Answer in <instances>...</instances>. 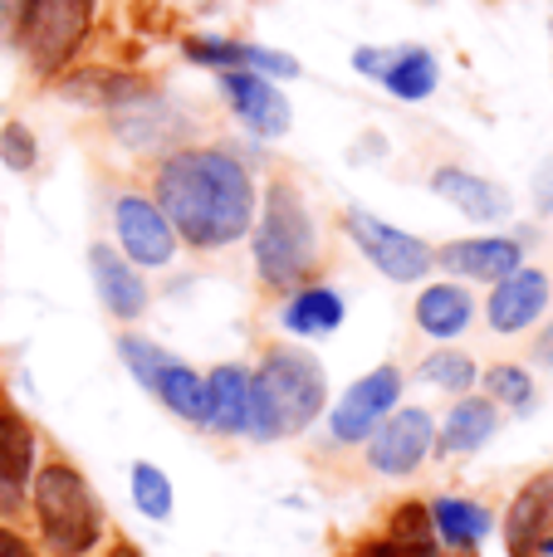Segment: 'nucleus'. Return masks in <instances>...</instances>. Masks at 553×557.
<instances>
[{
    "mask_svg": "<svg viewBox=\"0 0 553 557\" xmlns=\"http://www.w3.org/2000/svg\"><path fill=\"white\" fill-rule=\"evenodd\" d=\"M157 211L192 245H231L250 231L255 186L225 152H182L157 172Z\"/></svg>",
    "mask_w": 553,
    "mask_h": 557,
    "instance_id": "obj_1",
    "label": "nucleus"
},
{
    "mask_svg": "<svg viewBox=\"0 0 553 557\" xmlns=\"http://www.w3.org/2000/svg\"><path fill=\"white\" fill-rule=\"evenodd\" d=\"M323 406V367L299 347H274L265 367L250 376V431L274 441L294 435Z\"/></svg>",
    "mask_w": 553,
    "mask_h": 557,
    "instance_id": "obj_2",
    "label": "nucleus"
},
{
    "mask_svg": "<svg viewBox=\"0 0 553 557\" xmlns=\"http://www.w3.org/2000/svg\"><path fill=\"white\" fill-rule=\"evenodd\" d=\"M35 513H39V529H45V543L64 557L88 553L98 543V529H103L94 490H88L84 474H74L69 465H45V470H39Z\"/></svg>",
    "mask_w": 553,
    "mask_h": 557,
    "instance_id": "obj_3",
    "label": "nucleus"
},
{
    "mask_svg": "<svg viewBox=\"0 0 553 557\" xmlns=\"http://www.w3.org/2000/svg\"><path fill=\"white\" fill-rule=\"evenodd\" d=\"M255 264L274 288L299 284L314 270V225L294 186H274L265 201V221L255 231Z\"/></svg>",
    "mask_w": 553,
    "mask_h": 557,
    "instance_id": "obj_4",
    "label": "nucleus"
},
{
    "mask_svg": "<svg viewBox=\"0 0 553 557\" xmlns=\"http://www.w3.org/2000/svg\"><path fill=\"white\" fill-rule=\"evenodd\" d=\"M94 15V0H25L20 10V29H25V49L35 59V69H59L69 64V54L78 49Z\"/></svg>",
    "mask_w": 553,
    "mask_h": 557,
    "instance_id": "obj_5",
    "label": "nucleus"
},
{
    "mask_svg": "<svg viewBox=\"0 0 553 557\" xmlns=\"http://www.w3.org/2000/svg\"><path fill=\"white\" fill-rule=\"evenodd\" d=\"M123 362L133 367L137 382H143L152 396H162L176 416L206 421V382L192 372V367L176 362L172 352H162V347L147 343V337H123Z\"/></svg>",
    "mask_w": 553,
    "mask_h": 557,
    "instance_id": "obj_6",
    "label": "nucleus"
},
{
    "mask_svg": "<svg viewBox=\"0 0 553 557\" xmlns=\"http://www.w3.org/2000/svg\"><path fill=\"white\" fill-rule=\"evenodd\" d=\"M348 235L362 245V255H368L388 278H397V284H411V278H421L431 264H437V255H431L417 235L397 231V225H382L378 215H368V211L348 215Z\"/></svg>",
    "mask_w": 553,
    "mask_h": 557,
    "instance_id": "obj_7",
    "label": "nucleus"
},
{
    "mask_svg": "<svg viewBox=\"0 0 553 557\" xmlns=\"http://www.w3.org/2000/svg\"><path fill=\"white\" fill-rule=\"evenodd\" d=\"M397 392H402V376L392 372V367H378L372 376H362L339 401V411H333V435H339V441H362V435H372L382 416L397 406Z\"/></svg>",
    "mask_w": 553,
    "mask_h": 557,
    "instance_id": "obj_8",
    "label": "nucleus"
},
{
    "mask_svg": "<svg viewBox=\"0 0 553 557\" xmlns=\"http://www.w3.org/2000/svg\"><path fill=\"white\" fill-rule=\"evenodd\" d=\"M353 64H358L362 74L382 78V84L397 98H407V103H421V98L437 88V59H431L427 49H358Z\"/></svg>",
    "mask_w": 553,
    "mask_h": 557,
    "instance_id": "obj_9",
    "label": "nucleus"
},
{
    "mask_svg": "<svg viewBox=\"0 0 553 557\" xmlns=\"http://www.w3.org/2000/svg\"><path fill=\"white\" fill-rule=\"evenodd\" d=\"M113 225H118V240H123L127 260H137V264L172 260V225H167V215L157 211L152 201L123 196V201L113 206Z\"/></svg>",
    "mask_w": 553,
    "mask_h": 557,
    "instance_id": "obj_10",
    "label": "nucleus"
},
{
    "mask_svg": "<svg viewBox=\"0 0 553 557\" xmlns=\"http://www.w3.org/2000/svg\"><path fill=\"white\" fill-rule=\"evenodd\" d=\"M431 450V416L427 411H397L378 435H372V470L382 474H411Z\"/></svg>",
    "mask_w": 553,
    "mask_h": 557,
    "instance_id": "obj_11",
    "label": "nucleus"
},
{
    "mask_svg": "<svg viewBox=\"0 0 553 557\" xmlns=\"http://www.w3.org/2000/svg\"><path fill=\"white\" fill-rule=\"evenodd\" d=\"M549 304V278L539 270H515L509 278H500L490 294V327L495 333H519L529 327Z\"/></svg>",
    "mask_w": 553,
    "mask_h": 557,
    "instance_id": "obj_12",
    "label": "nucleus"
},
{
    "mask_svg": "<svg viewBox=\"0 0 553 557\" xmlns=\"http://www.w3.org/2000/svg\"><path fill=\"white\" fill-rule=\"evenodd\" d=\"M225 94H231V108L241 113V123H250L255 133L280 137L284 127H290V103H284V94L274 84H265V78L245 74V69H231V74H225Z\"/></svg>",
    "mask_w": 553,
    "mask_h": 557,
    "instance_id": "obj_13",
    "label": "nucleus"
},
{
    "mask_svg": "<svg viewBox=\"0 0 553 557\" xmlns=\"http://www.w3.org/2000/svg\"><path fill=\"white\" fill-rule=\"evenodd\" d=\"M29 470H35V441L15 411H0V509H20Z\"/></svg>",
    "mask_w": 553,
    "mask_h": 557,
    "instance_id": "obj_14",
    "label": "nucleus"
},
{
    "mask_svg": "<svg viewBox=\"0 0 553 557\" xmlns=\"http://www.w3.org/2000/svg\"><path fill=\"white\" fill-rule=\"evenodd\" d=\"M206 425L225 435L250 431V376L241 367H216L206 376Z\"/></svg>",
    "mask_w": 553,
    "mask_h": 557,
    "instance_id": "obj_15",
    "label": "nucleus"
},
{
    "mask_svg": "<svg viewBox=\"0 0 553 557\" xmlns=\"http://www.w3.org/2000/svg\"><path fill=\"white\" fill-rule=\"evenodd\" d=\"M437 264L466 278H509L519 270V245L515 240H456L437 255Z\"/></svg>",
    "mask_w": 553,
    "mask_h": 557,
    "instance_id": "obj_16",
    "label": "nucleus"
},
{
    "mask_svg": "<svg viewBox=\"0 0 553 557\" xmlns=\"http://www.w3.org/2000/svg\"><path fill=\"white\" fill-rule=\"evenodd\" d=\"M431 186H437V196H446L460 215H470V221H505V211H509V196L500 191L495 182H480V176L456 172V166H441V172L431 176Z\"/></svg>",
    "mask_w": 553,
    "mask_h": 557,
    "instance_id": "obj_17",
    "label": "nucleus"
},
{
    "mask_svg": "<svg viewBox=\"0 0 553 557\" xmlns=\"http://www.w3.org/2000/svg\"><path fill=\"white\" fill-rule=\"evenodd\" d=\"M88 264H94V284L98 294H103V304L113 308L118 318H137L147 308V288L143 278H137V270H127L123 260H118L108 245H94L88 250Z\"/></svg>",
    "mask_w": 553,
    "mask_h": 557,
    "instance_id": "obj_18",
    "label": "nucleus"
},
{
    "mask_svg": "<svg viewBox=\"0 0 553 557\" xmlns=\"http://www.w3.org/2000/svg\"><path fill=\"white\" fill-rule=\"evenodd\" d=\"M553 519V474H539L534 484H525V494L509 509V553L529 557L544 543V529Z\"/></svg>",
    "mask_w": 553,
    "mask_h": 557,
    "instance_id": "obj_19",
    "label": "nucleus"
},
{
    "mask_svg": "<svg viewBox=\"0 0 553 557\" xmlns=\"http://www.w3.org/2000/svg\"><path fill=\"white\" fill-rule=\"evenodd\" d=\"M186 54L201 59V64H221V69L255 64V69H265V74H284V78L299 74V64H294L290 54H270V49H255V45H231V39H192Z\"/></svg>",
    "mask_w": 553,
    "mask_h": 557,
    "instance_id": "obj_20",
    "label": "nucleus"
},
{
    "mask_svg": "<svg viewBox=\"0 0 553 557\" xmlns=\"http://www.w3.org/2000/svg\"><path fill=\"white\" fill-rule=\"evenodd\" d=\"M417 323L427 327L431 337H456L460 327L470 323V298L466 288H451V284H437L417 298Z\"/></svg>",
    "mask_w": 553,
    "mask_h": 557,
    "instance_id": "obj_21",
    "label": "nucleus"
},
{
    "mask_svg": "<svg viewBox=\"0 0 553 557\" xmlns=\"http://www.w3.org/2000/svg\"><path fill=\"white\" fill-rule=\"evenodd\" d=\"M339 323H343V298L333 294V288H304V294L290 298V308H284V327L304 333V337L333 333Z\"/></svg>",
    "mask_w": 553,
    "mask_h": 557,
    "instance_id": "obj_22",
    "label": "nucleus"
},
{
    "mask_svg": "<svg viewBox=\"0 0 553 557\" xmlns=\"http://www.w3.org/2000/svg\"><path fill=\"white\" fill-rule=\"evenodd\" d=\"M495 435V406L490 401H460L446 416V431H441V450H476Z\"/></svg>",
    "mask_w": 553,
    "mask_h": 557,
    "instance_id": "obj_23",
    "label": "nucleus"
},
{
    "mask_svg": "<svg viewBox=\"0 0 553 557\" xmlns=\"http://www.w3.org/2000/svg\"><path fill=\"white\" fill-rule=\"evenodd\" d=\"M431 523H437V533L451 548H470V543H480L490 533V513L466 499H441L437 509H431Z\"/></svg>",
    "mask_w": 553,
    "mask_h": 557,
    "instance_id": "obj_24",
    "label": "nucleus"
},
{
    "mask_svg": "<svg viewBox=\"0 0 553 557\" xmlns=\"http://www.w3.org/2000/svg\"><path fill=\"white\" fill-rule=\"evenodd\" d=\"M133 499H137V509H143L147 519H167V513H172V484H167L162 470L137 465L133 470Z\"/></svg>",
    "mask_w": 553,
    "mask_h": 557,
    "instance_id": "obj_25",
    "label": "nucleus"
},
{
    "mask_svg": "<svg viewBox=\"0 0 553 557\" xmlns=\"http://www.w3.org/2000/svg\"><path fill=\"white\" fill-rule=\"evenodd\" d=\"M421 376H427V382H437V386H446V392H466V386L476 382V362H470V357H460V352H437V357H427V362H421Z\"/></svg>",
    "mask_w": 553,
    "mask_h": 557,
    "instance_id": "obj_26",
    "label": "nucleus"
},
{
    "mask_svg": "<svg viewBox=\"0 0 553 557\" xmlns=\"http://www.w3.org/2000/svg\"><path fill=\"white\" fill-rule=\"evenodd\" d=\"M0 162H5L10 172H29V166H35V137L20 123H5V133H0Z\"/></svg>",
    "mask_w": 553,
    "mask_h": 557,
    "instance_id": "obj_27",
    "label": "nucleus"
},
{
    "mask_svg": "<svg viewBox=\"0 0 553 557\" xmlns=\"http://www.w3.org/2000/svg\"><path fill=\"white\" fill-rule=\"evenodd\" d=\"M486 382H490V392H495L500 401H509V406H525L529 392H534V386H529V376L519 372V367H495Z\"/></svg>",
    "mask_w": 553,
    "mask_h": 557,
    "instance_id": "obj_28",
    "label": "nucleus"
},
{
    "mask_svg": "<svg viewBox=\"0 0 553 557\" xmlns=\"http://www.w3.org/2000/svg\"><path fill=\"white\" fill-rule=\"evenodd\" d=\"M427 529H431V513L421 504H407V509L392 519V539L397 543H427Z\"/></svg>",
    "mask_w": 553,
    "mask_h": 557,
    "instance_id": "obj_29",
    "label": "nucleus"
},
{
    "mask_svg": "<svg viewBox=\"0 0 553 557\" xmlns=\"http://www.w3.org/2000/svg\"><path fill=\"white\" fill-rule=\"evenodd\" d=\"M368 557H437V548L431 543H372V553Z\"/></svg>",
    "mask_w": 553,
    "mask_h": 557,
    "instance_id": "obj_30",
    "label": "nucleus"
},
{
    "mask_svg": "<svg viewBox=\"0 0 553 557\" xmlns=\"http://www.w3.org/2000/svg\"><path fill=\"white\" fill-rule=\"evenodd\" d=\"M534 201H539V211H544V215H553V162H544V172H539Z\"/></svg>",
    "mask_w": 553,
    "mask_h": 557,
    "instance_id": "obj_31",
    "label": "nucleus"
},
{
    "mask_svg": "<svg viewBox=\"0 0 553 557\" xmlns=\"http://www.w3.org/2000/svg\"><path fill=\"white\" fill-rule=\"evenodd\" d=\"M0 557H35V553H29L25 543L15 539V533H5V529H0Z\"/></svg>",
    "mask_w": 553,
    "mask_h": 557,
    "instance_id": "obj_32",
    "label": "nucleus"
},
{
    "mask_svg": "<svg viewBox=\"0 0 553 557\" xmlns=\"http://www.w3.org/2000/svg\"><path fill=\"white\" fill-rule=\"evenodd\" d=\"M539 362H549V367H553V323H549V333L539 337Z\"/></svg>",
    "mask_w": 553,
    "mask_h": 557,
    "instance_id": "obj_33",
    "label": "nucleus"
},
{
    "mask_svg": "<svg viewBox=\"0 0 553 557\" xmlns=\"http://www.w3.org/2000/svg\"><path fill=\"white\" fill-rule=\"evenodd\" d=\"M539 548H544V553H553V533H549V539H544V543H539Z\"/></svg>",
    "mask_w": 553,
    "mask_h": 557,
    "instance_id": "obj_34",
    "label": "nucleus"
},
{
    "mask_svg": "<svg viewBox=\"0 0 553 557\" xmlns=\"http://www.w3.org/2000/svg\"><path fill=\"white\" fill-rule=\"evenodd\" d=\"M113 557H137V553H133V548H118V553H113Z\"/></svg>",
    "mask_w": 553,
    "mask_h": 557,
    "instance_id": "obj_35",
    "label": "nucleus"
}]
</instances>
